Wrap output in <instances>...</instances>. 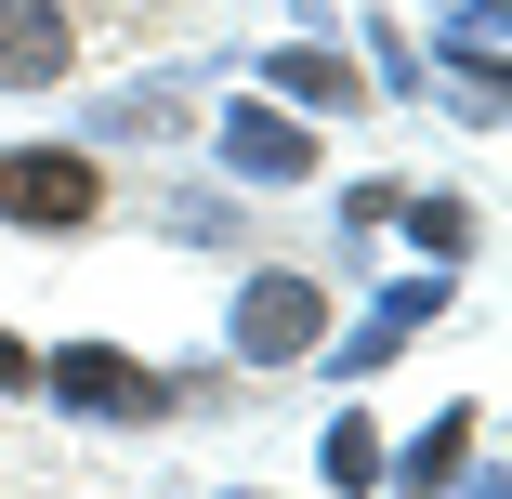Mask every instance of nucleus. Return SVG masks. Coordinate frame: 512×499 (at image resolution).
Wrapping results in <instances>:
<instances>
[{
    "label": "nucleus",
    "instance_id": "nucleus-1",
    "mask_svg": "<svg viewBox=\"0 0 512 499\" xmlns=\"http://www.w3.org/2000/svg\"><path fill=\"white\" fill-rule=\"evenodd\" d=\"M92 211H106V158H92V145H14V158H0V224L79 237Z\"/></svg>",
    "mask_w": 512,
    "mask_h": 499
},
{
    "label": "nucleus",
    "instance_id": "nucleus-2",
    "mask_svg": "<svg viewBox=\"0 0 512 499\" xmlns=\"http://www.w3.org/2000/svg\"><path fill=\"white\" fill-rule=\"evenodd\" d=\"M40 381L66 394V408H92V421H145V408H158V381H145V368H132L119 342H66V355H53Z\"/></svg>",
    "mask_w": 512,
    "mask_h": 499
},
{
    "label": "nucleus",
    "instance_id": "nucleus-6",
    "mask_svg": "<svg viewBox=\"0 0 512 499\" xmlns=\"http://www.w3.org/2000/svg\"><path fill=\"white\" fill-rule=\"evenodd\" d=\"M421 316H434V276H407V289H381V316H368V329H355V342H342L329 368H342V381H368V368H381V355H394L407 329H421Z\"/></svg>",
    "mask_w": 512,
    "mask_h": 499
},
{
    "label": "nucleus",
    "instance_id": "nucleus-3",
    "mask_svg": "<svg viewBox=\"0 0 512 499\" xmlns=\"http://www.w3.org/2000/svg\"><path fill=\"white\" fill-rule=\"evenodd\" d=\"M66 66H79L66 0H0V92H53Z\"/></svg>",
    "mask_w": 512,
    "mask_h": 499
},
{
    "label": "nucleus",
    "instance_id": "nucleus-10",
    "mask_svg": "<svg viewBox=\"0 0 512 499\" xmlns=\"http://www.w3.org/2000/svg\"><path fill=\"white\" fill-rule=\"evenodd\" d=\"M329 486H381V434H368V421L329 434Z\"/></svg>",
    "mask_w": 512,
    "mask_h": 499
},
{
    "label": "nucleus",
    "instance_id": "nucleus-11",
    "mask_svg": "<svg viewBox=\"0 0 512 499\" xmlns=\"http://www.w3.org/2000/svg\"><path fill=\"white\" fill-rule=\"evenodd\" d=\"M40 381V342H14V329H0V394H27Z\"/></svg>",
    "mask_w": 512,
    "mask_h": 499
},
{
    "label": "nucleus",
    "instance_id": "nucleus-5",
    "mask_svg": "<svg viewBox=\"0 0 512 499\" xmlns=\"http://www.w3.org/2000/svg\"><path fill=\"white\" fill-rule=\"evenodd\" d=\"M224 158H237L250 184H302V171H316V145H302L276 106H237V119H224Z\"/></svg>",
    "mask_w": 512,
    "mask_h": 499
},
{
    "label": "nucleus",
    "instance_id": "nucleus-7",
    "mask_svg": "<svg viewBox=\"0 0 512 499\" xmlns=\"http://www.w3.org/2000/svg\"><path fill=\"white\" fill-rule=\"evenodd\" d=\"M276 92H302V106H355V66H342V53H276Z\"/></svg>",
    "mask_w": 512,
    "mask_h": 499
},
{
    "label": "nucleus",
    "instance_id": "nucleus-9",
    "mask_svg": "<svg viewBox=\"0 0 512 499\" xmlns=\"http://www.w3.org/2000/svg\"><path fill=\"white\" fill-rule=\"evenodd\" d=\"M460 447H473V408H447V421H434V447H407V486H447V473H460Z\"/></svg>",
    "mask_w": 512,
    "mask_h": 499
},
{
    "label": "nucleus",
    "instance_id": "nucleus-8",
    "mask_svg": "<svg viewBox=\"0 0 512 499\" xmlns=\"http://www.w3.org/2000/svg\"><path fill=\"white\" fill-rule=\"evenodd\" d=\"M407 237H421L434 263H460L473 250V211H460V197H407Z\"/></svg>",
    "mask_w": 512,
    "mask_h": 499
},
{
    "label": "nucleus",
    "instance_id": "nucleus-4",
    "mask_svg": "<svg viewBox=\"0 0 512 499\" xmlns=\"http://www.w3.org/2000/svg\"><path fill=\"white\" fill-rule=\"evenodd\" d=\"M316 329H329L316 276H250V303H237V355H302Z\"/></svg>",
    "mask_w": 512,
    "mask_h": 499
}]
</instances>
